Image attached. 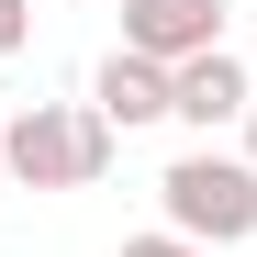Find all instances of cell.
<instances>
[{"instance_id":"1","label":"cell","mask_w":257,"mask_h":257,"mask_svg":"<svg viewBox=\"0 0 257 257\" xmlns=\"http://www.w3.org/2000/svg\"><path fill=\"white\" fill-rule=\"evenodd\" d=\"M0 168H12L23 190H90L112 168V123L90 101H23L0 123Z\"/></svg>"},{"instance_id":"2","label":"cell","mask_w":257,"mask_h":257,"mask_svg":"<svg viewBox=\"0 0 257 257\" xmlns=\"http://www.w3.org/2000/svg\"><path fill=\"white\" fill-rule=\"evenodd\" d=\"M157 201H168V235H190V246H246V235H257V168H246V157L190 146V157L157 179Z\"/></svg>"},{"instance_id":"3","label":"cell","mask_w":257,"mask_h":257,"mask_svg":"<svg viewBox=\"0 0 257 257\" xmlns=\"http://www.w3.org/2000/svg\"><path fill=\"white\" fill-rule=\"evenodd\" d=\"M224 12L235 0H123V56H157L179 78L190 56H224Z\"/></svg>"},{"instance_id":"4","label":"cell","mask_w":257,"mask_h":257,"mask_svg":"<svg viewBox=\"0 0 257 257\" xmlns=\"http://www.w3.org/2000/svg\"><path fill=\"white\" fill-rule=\"evenodd\" d=\"M246 112H257V78H246L235 45H224V56H190L179 78H168V123H190L201 146L224 135V123H246Z\"/></svg>"},{"instance_id":"5","label":"cell","mask_w":257,"mask_h":257,"mask_svg":"<svg viewBox=\"0 0 257 257\" xmlns=\"http://www.w3.org/2000/svg\"><path fill=\"white\" fill-rule=\"evenodd\" d=\"M90 112L112 123V135H135V123H168V67L157 56H101V78H90Z\"/></svg>"},{"instance_id":"6","label":"cell","mask_w":257,"mask_h":257,"mask_svg":"<svg viewBox=\"0 0 257 257\" xmlns=\"http://www.w3.org/2000/svg\"><path fill=\"white\" fill-rule=\"evenodd\" d=\"M123 257H212V246H190V235H168V224H157V235H123Z\"/></svg>"},{"instance_id":"7","label":"cell","mask_w":257,"mask_h":257,"mask_svg":"<svg viewBox=\"0 0 257 257\" xmlns=\"http://www.w3.org/2000/svg\"><path fill=\"white\" fill-rule=\"evenodd\" d=\"M34 45V0H0V56H23Z\"/></svg>"},{"instance_id":"8","label":"cell","mask_w":257,"mask_h":257,"mask_svg":"<svg viewBox=\"0 0 257 257\" xmlns=\"http://www.w3.org/2000/svg\"><path fill=\"white\" fill-rule=\"evenodd\" d=\"M246 168H257V112H246Z\"/></svg>"},{"instance_id":"9","label":"cell","mask_w":257,"mask_h":257,"mask_svg":"<svg viewBox=\"0 0 257 257\" xmlns=\"http://www.w3.org/2000/svg\"><path fill=\"white\" fill-rule=\"evenodd\" d=\"M0 190H12V168H0Z\"/></svg>"}]
</instances>
